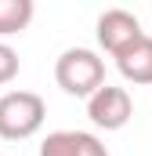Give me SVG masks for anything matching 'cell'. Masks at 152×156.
<instances>
[{
    "label": "cell",
    "instance_id": "5b68a950",
    "mask_svg": "<svg viewBox=\"0 0 152 156\" xmlns=\"http://www.w3.org/2000/svg\"><path fill=\"white\" fill-rule=\"evenodd\" d=\"M40 156H109V149L91 131H51L40 142Z\"/></svg>",
    "mask_w": 152,
    "mask_h": 156
},
{
    "label": "cell",
    "instance_id": "52a82bcc",
    "mask_svg": "<svg viewBox=\"0 0 152 156\" xmlns=\"http://www.w3.org/2000/svg\"><path fill=\"white\" fill-rule=\"evenodd\" d=\"M33 15H36L33 0H0V37H15L29 29Z\"/></svg>",
    "mask_w": 152,
    "mask_h": 156
},
{
    "label": "cell",
    "instance_id": "3957f363",
    "mask_svg": "<svg viewBox=\"0 0 152 156\" xmlns=\"http://www.w3.org/2000/svg\"><path fill=\"white\" fill-rule=\"evenodd\" d=\"M87 116L94 127L102 131H119L127 127L134 116V102L127 94V87H116V83H102L91 98H87Z\"/></svg>",
    "mask_w": 152,
    "mask_h": 156
},
{
    "label": "cell",
    "instance_id": "8992f818",
    "mask_svg": "<svg viewBox=\"0 0 152 156\" xmlns=\"http://www.w3.org/2000/svg\"><path fill=\"white\" fill-rule=\"evenodd\" d=\"M116 69L127 83H152V37L149 33L138 44H130L123 55H116Z\"/></svg>",
    "mask_w": 152,
    "mask_h": 156
},
{
    "label": "cell",
    "instance_id": "6da1fadb",
    "mask_svg": "<svg viewBox=\"0 0 152 156\" xmlns=\"http://www.w3.org/2000/svg\"><path fill=\"white\" fill-rule=\"evenodd\" d=\"M54 80L65 94L73 98H91L102 83H105V62L98 58V51L91 47H69L58 55L54 62Z\"/></svg>",
    "mask_w": 152,
    "mask_h": 156
},
{
    "label": "cell",
    "instance_id": "ba28073f",
    "mask_svg": "<svg viewBox=\"0 0 152 156\" xmlns=\"http://www.w3.org/2000/svg\"><path fill=\"white\" fill-rule=\"evenodd\" d=\"M18 69H22L18 51H15L11 44H4V40H0V87H7L11 80L18 76Z\"/></svg>",
    "mask_w": 152,
    "mask_h": 156
},
{
    "label": "cell",
    "instance_id": "7a4b0ae2",
    "mask_svg": "<svg viewBox=\"0 0 152 156\" xmlns=\"http://www.w3.org/2000/svg\"><path fill=\"white\" fill-rule=\"evenodd\" d=\"M47 116V105L36 91H7L0 94V138L4 142H26L33 138Z\"/></svg>",
    "mask_w": 152,
    "mask_h": 156
},
{
    "label": "cell",
    "instance_id": "277c9868",
    "mask_svg": "<svg viewBox=\"0 0 152 156\" xmlns=\"http://www.w3.org/2000/svg\"><path fill=\"white\" fill-rule=\"evenodd\" d=\"M141 37H145V29H141L138 15H130V11H123V7H109V11L98 15V44H102V51H109L112 58L123 55L130 44H138Z\"/></svg>",
    "mask_w": 152,
    "mask_h": 156
}]
</instances>
